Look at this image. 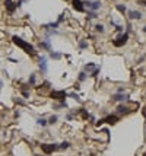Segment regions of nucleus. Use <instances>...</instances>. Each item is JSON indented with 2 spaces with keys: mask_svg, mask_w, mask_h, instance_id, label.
<instances>
[{
  "mask_svg": "<svg viewBox=\"0 0 146 156\" xmlns=\"http://www.w3.org/2000/svg\"><path fill=\"white\" fill-rule=\"evenodd\" d=\"M116 111H117V114H120V115H126V114H129L132 110H129L126 105H123V104H121V105H118V107L116 108Z\"/></svg>",
  "mask_w": 146,
  "mask_h": 156,
  "instance_id": "nucleus-12",
  "label": "nucleus"
},
{
  "mask_svg": "<svg viewBox=\"0 0 146 156\" xmlns=\"http://www.w3.org/2000/svg\"><path fill=\"white\" fill-rule=\"evenodd\" d=\"M28 83H29V85H32V86L37 83V74H35V73H32V74L29 76V79H28Z\"/></svg>",
  "mask_w": 146,
  "mask_h": 156,
  "instance_id": "nucleus-17",
  "label": "nucleus"
},
{
  "mask_svg": "<svg viewBox=\"0 0 146 156\" xmlns=\"http://www.w3.org/2000/svg\"><path fill=\"white\" fill-rule=\"evenodd\" d=\"M95 31L99 32V34H104V32H105V28H104L102 23H97V25H95Z\"/></svg>",
  "mask_w": 146,
  "mask_h": 156,
  "instance_id": "nucleus-16",
  "label": "nucleus"
},
{
  "mask_svg": "<svg viewBox=\"0 0 146 156\" xmlns=\"http://www.w3.org/2000/svg\"><path fill=\"white\" fill-rule=\"evenodd\" d=\"M79 48H80V50H86V48H88V42L83 41V39L79 41Z\"/></svg>",
  "mask_w": 146,
  "mask_h": 156,
  "instance_id": "nucleus-24",
  "label": "nucleus"
},
{
  "mask_svg": "<svg viewBox=\"0 0 146 156\" xmlns=\"http://www.w3.org/2000/svg\"><path fill=\"white\" fill-rule=\"evenodd\" d=\"M50 58H53V60H60L61 58V53H56V51H50V55H48Z\"/></svg>",
  "mask_w": 146,
  "mask_h": 156,
  "instance_id": "nucleus-15",
  "label": "nucleus"
},
{
  "mask_svg": "<svg viewBox=\"0 0 146 156\" xmlns=\"http://www.w3.org/2000/svg\"><path fill=\"white\" fill-rule=\"evenodd\" d=\"M142 31H143V32H145V34H146V25H145V26H143V28H142Z\"/></svg>",
  "mask_w": 146,
  "mask_h": 156,
  "instance_id": "nucleus-30",
  "label": "nucleus"
},
{
  "mask_svg": "<svg viewBox=\"0 0 146 156\" xmlns=\"http://www.w3.org/2000/svg\"><path fill=\"white\" fill-rule=\"evenodd\" d=\"M67 96H70V98H73V99H76V101L79 99V95H78V93H67Z\"/></svg>",
  "mask_w": 146,
  "mask_h": 156,
  "instance_id": "nucleus-26",
  "label": "nucleus"
},
{
  "mask_svg": "<svg viewBox=\"0 0 146 156\" xmlns=\"http://www.w3.org/2000/svg\"><path fill=\"white\" fill-rule=\"evenodd\" d=\"M72 6L75 10L78 12H83L85 10V6H83V1L82 0H72Z\"/></svg>",
  "mask_w": 146,
  "mask_h": 156,
  "instance_id": "nucleus-9",
  "label": "nucleus"
},
{
  "mask_svg": "<svg viewBox=\"0 0 146 156\" xmlns=\"http://www.w3.org/2000/svg\"><path fill=\"white\" fill-rule=\"evenodd\" d=\"M4 6H6V9H7L9 13H13V12L18 9V7H16V3L12 1V0H6V1H4Z\"/></svg>",
  "mask_w": 146,
  "mask_h": 156,
  "instance_id": "nucleus-11",
  "label": "nucleus"
},
{
  "mask_svg": "<svg viewBox=\"0 0 146 156\" xmlns=\"http://www.w3.org/2000/svg\"><path fill=\"white\" fill-rule=\"evenodd\" d=\"M39 47H41V48H45V50H48V51H51V42H50V38H45V41H42V42L39 44Z\"/></svg>",
  "mask_w": 146,
  "mask_h": 156,
  "instance_id": "nucleus-13",
  "label": "nucleus"
},
{
  "mask_svg": "<svg viewBox=\"0 0 146 156\" xmlns=\"http://www.w3.org/2000/svg\"><path fill=\"white\" fill-rule=\"evenodd\" d=\"M83 6H86L89 10L97 12V10L101 7V1H99V0H86V1H83Z\"/></svg>",
  "mask_w": 146,
  "mask_h": 156,
  "instance_id": "nucleus-2",
  "label": "nucleus"
},
{
  "mask_svg": "<svg viewBox=\"0 0 146 156\" xmlns=\"http://www.w3.org/2000/svg\"><path fill=\"white\" fill-rule=\"evenodd\" d=\"M95 67H97L95 63H86V64L83 66V72H91V70H94Z\"/></svg>",
  "mask_w": 146,
  "mask_h": 156,
  "instance_id": "nucleus-14",
  "label": "nucleus"
},
{
  "mask_svg": "<svg viewBox=\"0 0 146 156\" xmlns=\"http://www.w3.org/2000/svg\"><path fill=\"white\" fill-rule=\"evenodd\" d=\"M86 77H88V76H86V72H80V73H79V76H78L79 82H85V80H86Z\"/></svg>",
  "mask_w": 146,
  "mask_h": 156,
  "instance_id": "nucleus-21",
  "label": "nucleus"
},
{
  "mask_svg": "<svg viewBox=\"0 0 146 156\" xmlns=\"http://www.w3.org/2000/svg\"><path fill=\"white\" fill-rule=\"evenodd\" d=\"M12 39H13V42H15V44L18 45V47H20V48H22V50H23L25 53H28V54H31V55H35V54H37L35 48H34V47H32V45H31L29 42L23 41L22 38H19V37H16V35H15V37H13Z\"/></svg>",
  "mask_w": 146,
  "mask_h": 156,
  "instance_id": "nucleus-1",
  "label": "nucleus"
},
{
  "mask_svg": "<svg viewBox=\"0 0 146 156\" xmlns=\"http://www.w3.org/2000/svg\"><path fill=\"white\" fill-rule=\"evenodd\" d=\"M111 99L116 101V102H126L129 99V95H126V93H116V95H113Z\"/></svg>",
  "mask_w": 146,
  "mask_h": 156,
  "instance_id": "nucleus-8",
  "label": "nucleus"
},
{
  "mask_svg": "<svg viewBox=\"0 0 146 156\" xmlns=\"http://www.w3.org/2000/svg\"><path fill=\"white\" fill-rule=\"evenodd\" d=\"M1 86H3V80L0 79V89H1Z\"/></svg>",
  "mask_w": 146,
  "mask_h": 156,
  "instance_id": "nucleus-31",
  "label": "nucleus"
},
{
  "mask_svg": "<svg viewBox=\"0 0 146 156\" xmlns=\"http://www.w3.org/2000/svg\"><path fill=\"white\" fill-rule=\"evenodd\" d=\"M66 96H67V93H66L64 91H53V92H51V98H53V99H60V101H63Z\"/></svg>",
  "mask_w": 146,
  "mask_h": 156,
  "instance_id": "nucleus-6",
  "label": "nucleus"
},
{
  "mask_svg": "<svg viewBox=\"0 0 146 156\" xmlns=\"http://www.w3.org/2000/svg\"><path fill=\"white\" fill-rule=\"evenodd\" d=\"M47 60H48V57H47V55H42V57L39 58V69H41V72H42V73H47V70H48Z\"/></svg>",
  "mask_w": 146,
  "mask_h": 156,
  "instance_id": "nucleus-7",
  "label": "nucleus"
},
{
  "mask_svg": "<svg viewBox=\"0 0 146 156\" xmlns=\"http://www.w3.org/2000/svg\"><path fill=\"white\" fill-rule=\"evenodd\" d=\"M117 121H118V115H108V117H105V118L99 120V124H102V123H108V124L114 126Z\"/></svg>",
  "mask_w": 146,
  "mask_h": 156,
  "instance_id": "nucleus-5",
  "label": "nucleus"
},
{
  "mask_svg": "<svg viewBox=\"0 0 146 156\" xmlns=\"http://www.w3.org/2000/svg\"><path fill=\"white\" fill-rule=\"evenodd\" d=\"M116 29H117L118 32H123V26H121V25H116Z\"/></svg>",
  "mask_w": 146,
  "mask_h": 156,
  "instance_id": "nucleus-28",
  "label": "nucleus"
},
{
  "mask_svg": "<svg viewBox=\"0 0 146 156\" xmlns=\"http://www.w3.org/2000/svg\"><path fill=\"white\" fill-rule=\"evenodd\" d=\"M41 149H42L44 153L50 155V153H53L54 150L58 149V145H56V143H53V145H41Z\"/></svg>",
  "mask_w": 146,
  "mask_h": 156,
  "instance_id": "nucleus-4",
  "label": "nucleus"
},
{
  "mask_svg": "<svg viewBox=\"0 0 146 156\" xmlns=\"http://www.w3.org/2000/svg\"><path fill=\"white\" fill-rule=\"evenodd\" d=\"M57 120H58V117H57V115H51L47 121H48V124H56V123H57Z\"/></svg>",
  "mask_w": 146,
  "mask_h": 156,
  "instance_id": "nucleus-22",
  "label": "nucleus"
},
{
  "mask_svg": "<svg viewBox=\"0 0 146 156\" xmlns=\"http://www.w3.org/2000/svg\"><path fill=\"white\" fill-rule=\"evenodd\" d=\"M98 73H99V67H95V69L92 70L91 76H92V77H97V76H98Z\"/></svg>",
  "mask_w": 146,
  "mask_h": 156,
  "instance_id": "nucleus-25",
  "label": "nucleus"
},
{
  "mask_svg": "<svg viewBox=\"0 0 146 156\" xmlns=\"http://www.w3.org/2000/svg\"><path fill=\"white\" fill-rule=\"evenodd\" d=\"M66 118H67L69 121H72V120H73V115H72V114H67V117H66Z\"/></svg>",
  "mask_w": 146,
  "mask_h": 156,
  "instance_id": "nucleus-29",
  "label": "nucleus"
},
{
  "mask_svg": "<svg viewBox=\"0 0 146 156\" xmlns=\"http://www.w3.org/2000/svg\"><path fill=\"white\" fill-rule=\"evenodd\" d=\"M127 41H129V32H124V34H121L120 37H117V38L113 41V44H114L116 47H121V45H124Z\"/></svg>",
  "mask_w": 146,
  "mask_h": 156,
  "instance_id": "nucleus-3",
  "label": "nucleus"
},
{
  "mask_svg": "<svg viewBox=\"0 0 146 156\" xmlns=\"http://www.w3.org/2000/svg\"><path fill=\"white\" fill-rule=\"evenodd\" d=\"M37 124H38V126H41V127H45V126L48 124V121H47L45 118H42V117H41V118H38V120H37Z\"/></svg>",
  "mask_w": 146,
  "mask_h": 156,
  "instance_id": "nucleus-19",
  "label": "nucleus"
},
{
  "mask_svg": "<svg viewBox=\"0 0 146 156\" xmlns=\"http://www.w3.org/2000/svg\"><path fill=\"white\" fill-rule=\"evenodd\" d=\"M22 95H23V98H29V92L28 91H22Z\"/></svg>",
  "mask_w": 146,
  "mask_h": 156,
  "instance_id": "nucleus-27",
  "label": "nucleus"
},
{
  "mask_svg": "<svg viewBox=\"0 0 146 156\" xmlns=\"http://www.w3.org/2000/svg\"><path fill=\"white\" fill-rule=\"evenodd\" d=\"M116 7H117V10H118V12H121V13H126V10H127L126 4H123V3H118Z\"/></svg>",
  "mask_w": 146,
  "mask_h": 156,
  "instance_id": "nucleus-18",
  "label": "nucleus"
},
{
  "mask_svg": "<svg viewBox=\"0 0 146 156\" xmlns=\"http://www.w3.org/2000/svg\"><path fill=\"white\" fill-rule=\"evenodd\" d=\"M143 156H146V152H145V153H143Z\"/></svg>",
  "mask_w": 146,
  "mask_h": 156,
  "instance_id": "nucleus-32",
  "label": "nucleus"
},
{
  "mask_svg": "<svg viewBox=\"0 0 146 156\" xmlns=\"http://www.w3.org/2000/svg\"><path fill=\"white\" fill-rule=\"evenodd\" d=\"M129 19L130 20H140L142 19V13L139 10H130L129 12Z\"/></svg>",
  "mask_w": 146,
  "mask_h": 156,
  "instance_id": "nucleus-10",
  "label": "nucleus"
},
{
  "mask_svg": "<svg viewBox=\"0 0 146 156\" xmlns=\"http://www.w3.org/2000/svg\"><path fill=\"white\" fill-rule=\"evenodd\" d=\"M69 147H70V143H69V142H63V143L58 145V149H63V150H64V149H69Z\"/></svg>",
  "mask_w": 146,
  "mask_h": 156,
  "instance_id": "nucleus-23",
  "label": "nucleus"
},
{
  "mask_svg": "<svg viewBox=\"0 0 146 156\" xmlns=\"http://www.w3.org/2000/svg\"><path fill=\"white\" fill-rule=\"evenodd\" d=\"M86 18H88V19H95V18H98V15H97V12H94V10H88Z\"/></svg>",
  "mask_w": 146,
  "mask_h": 156,
  "instance_id": "nucleus-20",
  "label": "nucleus"
}]
</instances>
